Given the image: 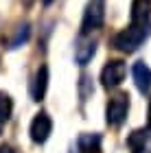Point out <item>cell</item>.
<instances>
[{
    "mask_svg": "<svg viewBox=\"0 0 151 153\" xmlns=\"http://www.w3.org/2000/svg\"><path fill=\"white\" fill-rule=\"evenodd\" d=\"M132 24L151 26V0H132Z\"/></svg>",
    "mask_w": 151,
    "mask_h": 153,
    "instance_id": "cell-7",
    "label": "cell"
},
{
    "mask_svg": "<svg viewBox=\"0 0 151 153\" xmlns=\"http://www.w3.org/2000/svg\"><path fill=\"white\" fill-rule=\"evenodd\" d=\"M46 88H48V68L42 66L35 74V81H33V99L42 101L46 94Z\"/></svg>",
    "mask_w": 151,
    "mask_h": 153,
    "instance_id": "cell-10",
    "label": "cell"
},
{
    "mask_svg": "<svg viewBox=\"0 0 151 153\" xmlns=\"http://www.w3.org/2000/svg\"><path fill=\"white\" fill-rule=\"evenodd\" d=\"M147 120H149V129H151V99H149V118Z\"/></svg>",
    "mask_w": 151,
    "mask_h": 153,
    "instance_id": "cell-16",
    "label": "cell"
},
{
    "mask_svg": "<svg viewBox=\"0 0 151 153\" xmlns=\"http://www.w3.org/2000/svg\"><path fill=\"white\" fill-rule=\"evenodd\" d=\"M13 114V101L7 92H0V123H7Z\"/></svg>",
    "mask_w": 151,
    "mask_h": 153,
    "instance_id": "cell-12",
    "label": "cell"
},
{
    "mask_svg": "<svg viewBox=\"0 0 151 153\" xmlns=\"http://www.w3.org/2000/svg\"><path fill=\"white\" fill-rule=\"evenodd\" d=\"M105 20V0H90L83 11V22H81V33H92L103 26Z\"/></svg>",
    "mask_w": 151,
    "mask_h": 153,
    "instance_id": "cell-3",
    "label": "cell"
},
{
    "mask_svg": "<svg viewBox=\"0 0 151 153\" xmlns=\"http://www.w3.org/2000/svg\"><path fill=\"white\" fill-rule=\"evenodd\" d=\"M149 35V26H138V24H129L127 29L118 31L112 39V44L116 51L121 53H136L138 51V46L145 42V37Z\"/></svg>",
    "mask_w": 151,
    "mask_h": 153,
    "instance_id": "cell-1",
    "label": "cell"
},
{
    "mask_svg": "<svg viewBox=\"0 0 151 153\" xmlns=\"http://www.w3.org/2000/svg\"><path fill=\"white\" fill-rule=\"evenodd\" d=\"M29 33H31V29H29V24H22L18 29V33H16V37H13L11 42H9V48H18L20 44H24L26 39H29Z\"/></svg>",
    "mask_w": 151,
    "mask_h": 153,
    "instance_id": "cell-13",
    "label": "cell"
},
{
    "mask_svg": "<svg viewBox=\"0 0 151 153\" xmlns=\"http://www.w3.org/2000/svg\"><path fill=\"white\" fill-rule=\"evenodd\" d=\"M51 131H53L51 116L46 114V112L35 114V118H33V123H31V140L35 142V144H44L46 140H48Z\"/></svg>",
    "mask_w": 151,
    "mask_h": 153,
    "instance_id": "cell-5",
    "label": "cell"
},
{
    "mask_svg": "<svg viewBox=\"0 0 151 153\" xmlns=\"http://www.w3.org/2000/svg\"><path fill=\"white\" fill-rule=\"evenodd\" d=\"M77 153H101V136L81 134L77 138Z\"/></svg>",
    "mask_w": 151,
    "mask_h": 153,
    "instance_id": "cell-9",
    "label": "cell"
},
{
    "mask_svg": "<svg viewBox=\"0 0 151 153\" xmlns=\"http://www.w3.org/2000/svg\"><path fill=\"white\" fill-rule=\"evenodd\" d=\"M125 72H127L125 61H121V59L107 61L105 68L101 70V83H103V88H116V85H121L123 79H125Z\"/></svg>",
    "mask_w": 151,
    "mask_h": 153,
    "instance_id": "cell-4",
    "label": "cell"
},
{
    "mask_svg": "<svg viewBox=\"0 0 151 153\" xmlns=\"http://www.w3.org/2000/svg\"><path fill=\"white\" fill-rule=\"evenodd\" d=\"M149 131L147 129H136L132 136L127 138V144H129V149L132 151H138V149H142V147H147V136Z\"/></svg>",
    "mask_w": 151,
    "mask_h": 153,
    "instance_id": "cell-11",
    "label": "cell"
},
{
    "mask_svg": "<svg viewBox=\"0 0 151 153\" xmlns=\"http://www.w3.org/2000/svg\"><path fill=\"white\" fill-rule=\"evenodd\" d=\"M97 53V39H92V33H81L74 46V59L79 66H86Z\"/></svg>",
    "mask_w": 151,
    "mask_h": 153,
    "instance_id": "cell-6",
    "label": "cell"
},
{
    "mask_svg": "<svg viewBox=\"0 0 151 153\" xmlns=\"http://www.w3.org/2000/svg\"><path fill=\"white\" fill-rule=\"evenodd\" d=\"M132 153H151L147 147H142V149H138V151H132Z\"/></svg>",
    "mask_w": 151,
    "mask_h": 153,
    "instance_id": "cell-15",
    "label": "cell"
},
{
    "mask_svg": "<svg viewBox=\"0 0 151 153\" xmlns=\"http://www.w3.org/2000/svg\"><path fill=\"white\" fill-rule=\"evenodd\" d=\"M42 2H44V4H51V2H53V0H42Z\"/></svg>",
    "mask_w": 151,
    "mask_h": 153,
    "instance_id": "cell-17",
    "label": "cell"
},
{
    "mask_svg": "<svg viewBox=\"0 0 151 153\" xmlns=\"http://www.w3.org/2000/svg\"><path fill=\"white\" fill-rule=\"evenodd\" d=\"M132 74H134V83L138 88V92L147 94L151 90V68L145 61H136L134 68H132Z\"/></svg>",
    "mask_w": 151,
    "mask_h": 153,
    "instance_id": "cell-8",
    "label": "cell"
},
{
    "mask_svg": "<svg viewBox=\"0 0 151 153\" xmlns=\"http://www.w3.org/2000/svg\"><path fill=\"white\" fill-rule=\"evenodd\" d=\"M24 4H31V0H24Z\"/></svg>",
    "mask_w": 151,
    "mask_h": 153,
    "instance_id": "cell-18",
    "label": "cell"
},
{
    "mask_svg": "<svg viewBox=\"0 0 151 153\" xmlns=\"http://www.w3.org/2000/svg\"><path fill=\"white\" fill-rule=\"evenodd\" d=\"M0 153H16V151H13L9 144H0Z\"/></svg>",
    "mask_w": 151,
    "mask_h": 153,
    "instance_id": "cell-14",
    "label": "cell"
},
{
    "mask_svg": "<svg viewBox=\"0 0 151 153\" xmlns=\"http://www.w3.org/2000/svg\"><path fill=\"white\" fill-rule=\"evenodd\" d=\"M127 112H129V94L127 92L114 94L112 99L107 101V107H105V120H107V125H112V127L123 125V120L127 118Z\"/></svg>",
    "mask_w": 151,
    "mask_h": 153,
    "instance_id": "cell-2",
    "label": "cell"
}]
</instances>
